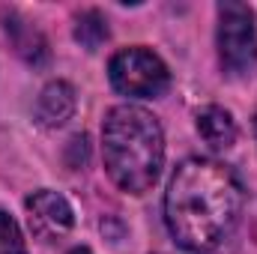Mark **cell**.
Here are the masks:
<instances>
[{
    "instance_id": "1",
    "label": "cell",
    "mask_w": 257,
    "mask_h": 254,
    "mask_svg": "<svg viewBox=\"0 0 257 254\" xmlns=\"http://www.w3.org/2000/svg\"><path fill=\"white\" fill-rule=\"evenodd\" d=\"M242 218V186L230 168L212 159H186L165 194L171 236L194 254L218 251Z\"/></svg>"
},
{
    "instance_id": "2",
    "label": "cell",
    "mask_w": 257,
    "mask_h": 254,
    "mask_svg": "<svg viewBox=\"0 0 257 254\" xmlns=\"http://www.w3.org/2000/svg\"><path fill=\"white\" fill-rule=\"evenodd\" d=\"M102 153L111 180L123 191H150L165 162V138L159 120L138 105L111 108L102 126Z\"/></svg>"
},
{
    "instance_id": "3",
    "label": "cell",
    "mask_w": 257,
    "mask_h": 254,
    "mask_svg": "<svg viewBox=\"0 0 257 254\" xmlns=\"http://www.w3.org/2000/svg\"><path fill=\"white\" fill-rule=\"evenodd\" d=\"M218 57L230 75H251L257 69L254 12L245 3L224 0L218 6Z\"/></svg>"
},
{
    "instance_id": "4",
    "label": "cell",
    "mask_w": 257,
    "mask_h": 254,
    "mask_svg": "<svg viewBox=\"0 0 257 254\" xmlns=\"http://www.w3.org/2000/svg\"><path fill=\"white\" fill-rule=\"evenodd\" d=\"M111 84L126 93V96H159L168 90L171 84V72L162 63L159 54L147 51V48H126L120 54H114V60L108 66Z\"/></svg>"
},
{
    "instance_id": "5",
    "label": "cell",
    "mask_w": 257,
    "mask_h": 254,
    "mask_svg": "<svg viewBox=\"0 0 257 254\" xmlns=\"http://www.w3.org/2000/svg\"><path fill=\"white\" fill-rule=\"evenodd\" d=\"M27 221L36 239L54 242L72 227V206L57 191H33L27 197Z\"/></svg>"
},
{
    "instance_id": "6",
    "label": "cell",
    "mask_w": 257,
    "mask_h": 254,
    "mask_svg": "<svg viewBox=\"0 0 257 254\" xmlns=\"http://www.w3.org/2000/svg\"><path fill=\"white\" fill-rule=\"evenodd\" d=\"M72 114H75V90L66 81L48 84L42 90L39 102H36V120L42 126L54 129V126H63Z\"/></svg>"
},
{
    "instance_id": "7",
    "label": "cell",
    "mask_w": 257,
    "mask_h": 254,
    "mask_svg": "<svg viewBox=\"0 0 257 254\" xmlns=\"http://www.w3.org/2000/svg\"><path fill=\"white\" fill-rule=\"evenodd\" d=\"M197 132H200V138L212 150H227L236 141V123H233V117L224 108H218V105H209V108H203L197 114Z\"/></svg>"
},
{
    "instance_id": "8",
    "label": "cell",
    "mask_w": 257,
    "mask_h": 254,
    "mask_svg": "<svg viewBox=\"0 0 257 254\" xmlns=\"http://www.w3.org/2000/svg\"><path fill=\"white\" fill-rule=\"evenodd\" d=\"M3 27H6V33H9L12 42H15V51H18L27 63H45V60H48V42H45V36H42L36 27H30V24L21 21L18 15H9Z\"/></svg>"
},
{
    "instance_id": "9",
    "label": "cell",
    "mask_w": 257,
    "mask_h": 254,
    "mask_svg": "<svg viewBox=\"0 0 257 254\" xmlns=\"http://www.w3.org/2000/svg\"><path fill=\"white\" fill-rule=\"evenodd\" d=\"M75 39H78L87 51H96V48L108 39V24H105V18H102L96 9L81 12L78 21H75Z\"/></svg>"
},
{
    "instance_id": "10",
    "label": "cell",
    "mask_w": 257,
    "mask_h": 254,
    "mask_svg": "<svg viewBox=\"0 0 257 254\" xmlns=\"http://www.w3.org/2000/svg\"><path fill=\"white\" fill-rule=\"evenodd\" d=\"M0 254H27V245L21 239V230L12 215L0 209Z\"/></svg>"
},
{
    "instance_id": "11",
    "label": "cell",
    "mask_w": 257,
    "mask_h": 254,
    "mask_svg": "<svg viewBox=\"0 0 257 254\" xmlns=\"http://www.w3.org/2000/svg\"><path fill=\"white\" fill-rule=\"evenodd\" d=\"M69 254H90L87 248H75V251H69Z\"/></svg>"
},
{
    "instance_id": "12",
    "label": "cell",
    "mask_w": 257,
    "mask_h": 254,
    "mask_svg": "<svg viewBox=\"0 0 257 254\" xmlns=\"http://www.w3.org/2000/svg\"><path fill=\"white\" fill-rule=\"evenodd\" d=\"M254 132H257V117H254Z\"/></svg>"
}]
</instances>
